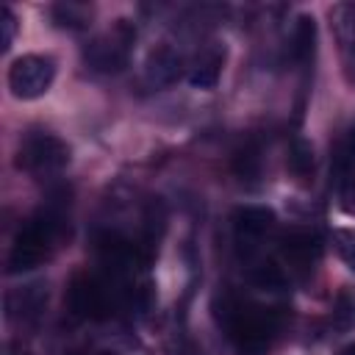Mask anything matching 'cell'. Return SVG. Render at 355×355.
I'll list each match as a JSON object with an SVG mask.
<instances>
[{
	"label": "cell",
	"mask_w": 355,
	"mask_h": 355,
	"mask_svg": "<svg viewBox=\"0 0 355 355\" xmlns=\"http://www.w3.org/2000/svg\"><path fill=\"white\" fill-rule=\"evenodd\" d=\"M216 319L233 344L236 355H266L280 327V316L272 308H261L236 297H225Z\"/></svg>",
	"instance_id": "obj_1"
},
{
	"label": "cell",
	"mask_w": 355,
	"mask_h": 355,
	"mask_svg": "<svg viewBox=\"0 0 355 355\" xmlns=\"http://www.w3.org/2000/svg\"><path fill=\"white\" fill-rule=\"evenodd\" d=\"M67 222H64V211L58 202H50L47 208H42L36 216H31L8 252V275H19V272H31L36 269L42 261L50 258L55 241L61 239Z\"/></svg>",
	"instance_id": "obj_2"
},
{
	"label": "cell",
	"mask_w": 355,
	"mask_h": 355,
	"mask_svg": "<svg viewBox=\"0 0 355 355\" xmlns=\"http://www.w3.org/2000/svg\"><path fill=\"white\" fill-rule=\"evenodd\" d=\"M69 164V147L47 130L28 133L17 153V166L31 175H53Z\"/></svg>",
	"instance_id": "obj_3"
},
{
	"label": "cell",
	"mask_w": 355,
	"mask_h": 355,
	"mask_svg": "<svg viewBox=\"0 0 355 355\" xmlns=\"http://www.w3.org/2000/svg\"><path fill=\"white\" fill-rule=\"evenodd\" d=\"M55 78V61L50 55H19L8 69V89L19 100L42 97Z\"/></svg>",
	"instance_id": "obj_4"
},
{
	"label": "cell",
	"mask_w": 355,
	"mask_h": 355,
	"mask_svg": "<svg viewBox=\"0 0 355 355\" xmlns=\"http://www.w3.org/2000/svg\"><path fill=\"white\" fill-rule=\"evenodd\" d=\"M67 302L78 319H108L114 313V294L97 275H75L67 291Z\"/></svg>",
	"instance_id": "obj_5"
},
{
	"label": "cell",
	"mask_w": 355,
	"mask_h": 355,
	"mask_svg": "<svg viewBox=\"0 0 355 355\" xmlns=\"http://www.w3.org/2000/svg\"><path fill=\"white\" fill-rule=\"evenodd\" d=\"M133 36H136L133 28H128L125 22H119V25L114 28V33H105V36L92 39V42L83 47V61H86V67L94 69V72H105V75L125 69V64H128V50H130V44H133Z\"/></svg>",
	"instance_id": "obj_6"
},
{
	"label": "cell",
	"mask_w": 355,
	"mask_h": 355,
	"mask_svg": "<svg viewBox=\"0 0 355 355\" xmlns=\"http://www.w3.org/2000/svg\"><path fill=\"white\" fill-rule=\"evenodd\" d=\"M280 252H283V258H286L294 269L311 272L313 263H316L319 255H322V244H319L316 233H311V230H288V233H283V239H280Z\"/></svg>",
	"instance_id": "obj_7"
},
{
	"label": "cell",
	"mask_w": 355,
	"mask_h": 355,
	"mask_svg": "<svg viewBox=\"0 0 355 355\" xmlns=\"http://www.w3.org/2000/svg\"><path fill=\"white\" fill-rule=\"evenodd\" d=\"M272 225H275V211L266 205H241L233 211V230L239 244L252 247Z\"/></svg>",
	"instance_id": "obj_8"
},
{
	"label": "cell",
	"mask_w": 355,
	"mask_h": 355,
	"mask_svg": "<svg viewBox=\"0 0 355 355\" xmlns=\"http://www.w3.org/2000/svg\"><path fill=\"white\" fill-rule=\"evenodd\" d=\"M178 75H180V55L166 44L155 47L150 53V58H147V80L153 86H166Z\"/></svg>",
	"instance_id": "obj_9"
},
{
	"label": "cell",
	"mask_w": 355,
	"mask_h": 355,
	"mask_svg": "<svg viewBox=\"0 0 355 355\" xmlns=\"http://www.w3.org/2000/svg\"><path fill=\"white\" fill-rule=\"evenodd\" d=\"M294 58L300 64H311L316 53V22L313 17H300L294 25Z\"/></svg>",
	"instance_id": "obj_10"
},
{
	"label": "cell",
	"mask_w": 355,
	"mask_h": 355,
	"mask_svg": "<svg viewBox=\"0 0 355 355\" xmlns=\"http://www.w3.org/2000/svg\"><path fill=\"white\" fill-rule=\"evenodd\" d=\"M313 147L305 139H294L288 147V169L300 183H308L313 178Z\"/></svg>",
	"instance_id": "obj_11"
},
{
	"label": "cell",
	"mask_w": 355,
	"mask_h": 355,
	"mask_svg": "<svg viewBox=\"0 0 355 355\" xmlns=\"http://www.w3.org/2000/svg\"><path fill=\"white\" fill-rule=\"evenodd\" d=\"M222 61H225L222 53H211V55H205L202 61H197V64L191 67V72H189V83H191L194 89H214L216 80H219V75H222Z\"/></svg>",
	"instance_id": "obj_12"
},
{
	"label": "cell",
	"mask_w": 355,
	"mask_h": 355,
	"mask_svg": "<svg viewBox=\"0 0 355 355\" xmlns=\"http://www.w3.org/2000/svg\"><path fill=\"white\" fill-rule=\"evenodd\" d=\"M233 172H236L239 180H247V183H252L258 178V172H261V150H258L255 141H247L241 150H236Z\"/></svg>",
	"instance_id": "obj_13"
},
{
	"label": "cell",
	"mask_w": 355,
	"mask_h": 355,
	"mask_svg": "<svg viewBox=\"0 0 355 355\" xmlns=\"http://www.w3.org/2000/svg\"><path fill=\"white\" fill-rule=\"evenodd\" d=\"M50 14H53L55 25L72 28V31H80L89 22V8L86 6H78V3H58V6L50 8Z\"/></svg>",
	"instance_id": "obj_14"
},
{
	"label": "cell",
	"mask_w": 355,
	"mask_h": 355,
	"mask_svg": "<svg viewBox=\"0 0 355 355\" xmlns=\"http://www.w3.org/2000/svg\"><path fill=\"white\" fill-rule=\"evenodd\" d=\"M333 324L338 330L355 327V288H344L333 302Z\"/></svg>",
	"instance_id": "obj_15"
},
{
	"label": "cell",
	"mask_w": 355,
	"mask_h": 355,
	"mask_svg": "<svg viewBox=\"0 0 355 355\" xmlns=\"http://www.w3.org/2000/svg\"><path fill=\"white\" fill-rule=\"evenodd\" d=\"M250 280H252L258 288H263V291H283V288H286V275H283V269L275 266V263H261V266H255V269L250 272Z\"/></svg>",
	"instance_id": "obj_16"
},
{
	"label": "cell",
	"mask_w": 355,
	"mask_h": 355,
	"mask_svg": "<svg viewBox=\"0 0 355 355\" xmlns=\"http://www.w3.org/2000/svg\"><path fill=\"white\" fill-rule=\"evenodd\" d=\"M333 244H336L338 258L355 272V230H349V227H338V230L333 233Z\"/></svg>",
	"instance_id": "obj_17"
},
{
	"label": "cell",
	"mask_w": 355,
	"mask_h": 355,
	"mask_svg": "<svg viewBox=\"0 0 355 355\" xmlns=\"http://www.w3.org/2000/svg\"><path fill=\"white\" fill-rule=\"evenodd\" d=\"M0 25H3V50H8L11 42H14V33H17V19H14L11 8H3V14H0Z\"/></svg>",
	"instance_id": "obj_18"
},
{
	"label": "cell",
	"mask_w": 355,
	"mask_h": 355,
	"mask_svg": "<svg viewBox=\"0 0 355 355\" xmlns=\"http://www.w3.org/2000/svg\"><path fill=\"white\" fill-rule=\"evenodd\" d=\"M69 355H114V352H92V349H72Z\"/></svg>",
	"instance_id": "obj_19"
},
{
	"label": "cell",
	"mask_w": 355,
	"mask_h": 355,
	"mask_svg": "<svg viewBox=\"0 0 355 355\" xmlns=\"http://www.w3.org/2000/svg\"><path fill=\"white\" fill-rule=\"evenodd\" d=\"M341 355H355V344H349L347 349H341Z\"/></svg>",
	"instance_id": "obj_20"
}]
</instances>
